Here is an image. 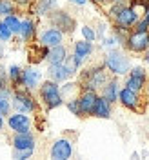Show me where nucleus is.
Returning <instances> with one entry per match:
<instances>
[{
    "instance_id": "nucleus-4",
    "label": "nucleus",
    "mask_w": 149,
    "mask_h": 160,
    "mask_svg": "<svg viewBox=\"0 0 149 160\" xmlns=\"http://www.w3.org/2000/svg\"><path fill=\"white\" fill-rule=\"evenodd\" d=\"M11 108H13V111L31 115V113L38 111V100L33 97V91H27L24 88H17V89H13Z\"/></svg>"
},
{
    "instance_id": "nucleus-13",
    "label": "nucleus",
    "mask_w": 149,
    "mask_h": 160,
    "mask_svg": "<svg viewBox=\"0 0 149 160\" xmlns=\"http://www.w3.org/2000/svg\"><path fill=\"white\" fill-rule=\"evenodd\" d=\"M64 38H66V35L60 29H57L55 26H49V28H46V29H42L38 33V44L46 46V48H53V46L64 44Z\"/></svg>"
},
{
    "instance_id": "nucleus-24",
    "label": "nucleus",
    "mask_w": 149,
    "mask_h": 160,
    "mask_svg": "<svg viewBox=\"0 0 149 160\" xmlns=\"http://www.w3.org/2000/svg\"><path fill=\"white\" fill-rule=\"evenodd\" d=\"M78 93H80L78 82H71V78L66 80V82H64V86H60V95H62L64 102H66V100H69V98H73V97H78Z\"/></svg>"
},
{
    "instance_id": "nucleus-39",
    "label": "nucleus",
    "mask_w": 149,
    "mask_h": 160,
    "mask_svg": "<svg viewBox=\"0 0 149 160\" xmlns=\"http://www.w3.org/2000/svg\"><path fill=\"white\" fill-rule=\"evenodd\" d=\"M144 91H146V95L149 97V78H147V82H146V88H144Z\"/></svg>"
},
{
    "instance_id": "nucleus-22",
    "label": "nucleus",
    "mask_w": 149,
    "mask_h": 160,
    "mask_svg": "<svg viewBox=\"0 0 149 160\" xmlns=\"http://www.w3.org/2000/svg\"><path fill=\"white\" fill-rule=\"evenodd\" d=\"M47 51L49 48H46V46H42V44H29V64L31 66H38L40 62H44L46 57H47Z\"/></svg>"
},
{
    "instance_id": "nucleus-18",
    "label": "nucleus",
    "mask_w": 149,
    "mask_h": 160,
    "mask_svg": "<svg viewBox=\"0 0 149 160\" xmlns=\"http://www.w3.org/2000/svg\"><path fill=\"white\" fill-rule=\"evenodd\" d=\"M118 77H109V80L100 88V95L104 98H107L111 104L118 102V91H120V84H118Z\"/></svg>"
},
{
    "instance_id": "nucleus-34",
    "label": "nucleus",
    "mask_w": 149,
    "mask_h": 160,
    "mask_svg": "<svg viewBox=\"0 0 149 160\" xmlns=\"http://www.w3.org/2000/svg\"><path fill=\"white\" fill-rule=\"evenodd\" d=\"M9 86V80H7V69H0V89L7 88Z\"/></svg>"
},
{
    "instance_id": "nucleus-23",
    "label": "nucleus",
    "mask_w": 149,
    "mask_h": 160,
    "mask_svg": "<svg viewBox=\"0 0 149 160\" xmlns=\"http://www.w3.org/2000/svg\"><path fill=\"white\" fill-rule=\"evenodd\" d=\"M93 51H95V46H93V42H89V40L82 38V40H77L73 44V53L82 57V58H86V60L93 55Z\"/></svg>"
},
{
    "instance_id": "nucleus-30",
    "label": "nucleus",
    "mask_w": 149,
    "mask_h": 160,
    "mask_svg": "<svg viewBox=\"0 0 149 160\" xmlns=\"http://www.w3.org/2000/svg\"><path fill=\"white\" fill-rule=\"evenodd\" d=\"M13 38V33L9 31V28L4 24V22H0V42H9V40Z\"/></svg>"
},
{
    "instance_id": "nucleus-2",
    "label": "nucleus",
    "mask_w": 149,
    "mask_h": 160,
    "mask_svg": "<svg viewBox=\"0 0 149 160\" xmlns=\"http://www.w3.org/2000/svg\"><path fill=\"white\" fill-rule=\"evenodd\" d=\"M102 62L113 77H126L131 69V58L127 57V53L124 49H117V48L107 49Z\"/></svg>"
},
{
    "instance_id": "nucleus-9",
    "label": "nucleus",
    "mask_w": 149,
    "mask_h": 160,
    "mask_svg": "<svg viewBox=\"0 0 149 160\" xmlns=\"http://www.w3.org/2000/svg\"><path fill=\"white\" fill-rule=\"evenodd\" d=\"M118 102L126 108V109L129 111H135V113H140V111L144 109L142 108V95L137 93V91L129 89V88H120L118 91Z\"/></svg>"
},
{
    "instance_id": "nucleus-16",
    "label": "nucleus",
    "mask_w": 149,
    "mask_h": 160,
    "mask_svg": "<svg viewBox=\"0 0 149 160\" xmlns=\"http://www.w3.org/2000/svg\"><path fill=\"white\" fill-rule=\"evenodd\" d=\"M37 22L31 18V17H26V18L20 20V31H18V37L24 44H31V42H35L37 38Z\"/></svg>"
},
{
    "instance_id": "nucleus-37",
    "label": "nucleus",
    "mask_w": 149,
    "mask_h": 160,
    "mask_svg": "<svg viewBox=\"0 0 149 160\" xmlns=\"http://www.w3.org/2000/svg\"><path fill=\"white\" fill-rule=\"evenodd\" d=\"M142 55H144V62H146V66H149V48H147L146 51H144Z\"/></svg>"
},
{
    "instance_id": "nucleus-26",
    "label": "nucleus",
    "mask_w": 149,
    "mask_h": 160,
    "mask_svg": "<svg viewBox=\"0 0 149 160\" xmlns=\"http://www.w3.org/2000/svg\"><path fill=\"white\" fill-rule=\"evenodd\" d=\"M2 22L9 28V31L13 35H18L20 31V18L17 15H6V17H2Z\"/></svg>"
},
{
    "instance_id": "nucleus-38",
    "label": "nucleus",
    "mask_w": 149,
    "mask_h": 160,
    "mask_svg": "<svg viewBox=\"0 0 149 160\" xmlns=\"http://www.w3.org/2000/svg\"><path fill=\"white\" fill-rule=\"evenodd\" d=\"M2 131H4V117L0 115V133H2Z\"/></svg>"
},
{
    "instance_id": "nucleus-29",
    "label": "nucleus",
    "mask_w": 149,
    "mask_h": 160,
    "mask_svg": "<svg viewBox=\"0 0 149 160\" xmlns=\"http://www.w3.org/2000/svg\"><path fill=\"white\" fill-rule=\"evenodd\" d=\"M80 33H82V38L89 40V42H95L97 40V31L93 29L91 26H82L80 28Z\"/></svg>"
},
{
    "instance_id": "nucleus-31",
    "label": "nucleus",
    "mask_w": 149,
    "mask_h": 160,
    "mask_svg": "<svg viewBox=\"0 0 149 160\" xmlns=\"http://www.w3.org/2000/svg\"><path fill=\"white\" fill-rule=\"evenodd\" d=\"M33 151L35 149H13V158H18V160H26L33 157Z\"/></svg>"
},
{
    "instance_id": "nucleus-11",
    "label": "nucleus",
    "mask_w": 149,
    "mask_h": 160,
    "mask_svg": "<svg viewBox=\"0 0 149 160\" xmlns=\"http://www.w3.org/2000/svg\"><path fill=\"white\" fill-rule=\"evenodd\" d=\"M31 124H33V120L27 113L15 111V113L7 115V126L13 133H27V131H31Z\"/></svg>"
},
{
    "instance_id": "nucleus-19",
    "label": "nucleus",
    "mask_w": 149,
    "mask_h": 160,
    "mask_svg": "<svg viewBox=\"0 0 149 160\" xmlns=\"http://www.w3.org/2000/svg\"><path fill=\"white\" fill-rule=\"evenodd\" d=\"M69 57V49L64 46V44H58V46H53L47 51V57H46V62L47 64H64Z\"/></svg>"
},
{
    "instance_id": "nucleus-10",
    "label": "nucleus",
    "mask_w": 149,
    "mask_h": 160,
    "mask_svg": "<svg viewBox=\"0 0 149 160\" xmlns=\"http://www.w3.org/2000/svg\"><path fill=\"white\" fill-rule=\"evenodd\" d=\"M77 98H78V117L80 118L91 117L95 102L98 98V91H80Z\"/></svg>"
},
{
    "instance_id": "nucleus-40",
    "label": "nucleus",
    "mask_w": 149,
    "mask_h": 160,
    "mask_svg": "<svg viewBox=\"0 0 149 160\" xmlns=\"http://www.w3.org/2000/svg\"><path fill=\"white\" fill-rule=\"evenodd\" d=\"M4 57V42H0V58Z\"/></svg>"
},
{
    "instance_id": "nucleus-36",
    "label": "nucleus",
    "mask_w": 149,
    "mask_h": 160,
    "mask_svg": "<svg viewBox=\"0 0 149 160\" xmlns=\"http://www.w3.org/2000/svg\"><path fill=\"white\" fill-rule=\"evenodd\" d=\"M67 2H71V4H75V6H86L89 0H67Z\"/></svg>"
},
{
    "instance_id": "nucleus-12",
    "label": "nucleus",
    "mask_w": 149,
    "mask_h": 160,
    "mask_svg": "<svg viewBox=\"0 0 149 160\" xmlns=\"http://www.w3.org/2000/svg\"><path fill=\"white\" fill-rule=\"evenodd\" d=\"M40 82H42V71L38 69V66H27L22 68V88L27 91L38 89Z\"/></svg>"
},
{
    "instance_id": "nucleus-21",
    "label": "nucleus",
    "mask_w": 149,
    "mask_h": 160,
    "mask_svg": "<svg viewBox=\"0 0 149 160\" xmlns=\"http://www.w3.org/2000/svg\"><path fill=\"white\" fill-rule=\"evenodd\" d=\"M58 6V0H35L31 4V15H38V17H47V13L53 11Z\"/></svg>"
},
{
    "instance_id": "nucleus-25",
    "label": "nucleus",
    "mask_w": 149,
    "mask_h": 160,
    "mask_svg": "<svg viewBox=\"0 0 149 160\" xmlns=\"http://www.w3.org/2000/svg\"><path fill=\"white\" fill-rule=\"evenodd\" d=\"M7 80H9V86L13 89L17 88H22V68L13 64L7 68Z\"/></svg>"
},
{
    "instance_id": "nucleus-35",
    "label": "nucleus",
    "mask_w": 149,
    "mask_h": 160,
    "mask_svg": "<svg viewBox=\"0 0 149 160\" xmlns=\"http://www.w3.org/2000/svg\"><path fill=\"white\" fill-rule=\"evenodd\" d=\"M89 2H93V4H98V6H107V4H111L113 0H89Z\"/></svg>"
},
{
    "instance_id": "nucleus-5",
    "label": "nucleus",
    "mask_w": 149,
    "mask_h": 160,
    "mask_svg": "<svg viewBox=\"0 0 149 160\" xmlns=\"http://www.w3.org/2000/svg\"><path fill=\"white\" fill-rule=\"evenodd\" d=\"M47 20L51 22V26H55L57 29H60L64 35H73L75 29H77V18L66 9L55 8L53 11L47 13Z\"/></svg>"
},
{
    "instance_id": "nucleus-14",
    "label": "nucleus",
    "mask_w": 149,
    "mask_h": 160,
    "mask_svg": "<svg viewBox=\"0 0 149 160\" xmlns=\"http://www.w3.org/2000/svg\"><path fill=\"white\" fill-rule=\"evenodd\" d=\"M51 158L55 160H67L71 158L73 155V142L69 138H58L53 142L51 146V151H49Z\"/></svg>"
},
{
    "instance_id": "nucleus-15",
    "label": "nucleus",
    "mask_w": 149,
    "mask_h": 160,
    "mask_svg": "<svg viewBox=\"0 0 149 160\" xmlns=\"http://www.w3.org/2000/svg\"><path fill=\"white\" fill-rule=\"evenodd\" d=\"M138 18H140V17L133 9H131L129 4H126V6H122V9L118 11V15L111 20V22H113V24H117V26H120V28L131 29V28L138 22Z\"/></svg>"
},
{
    "instance_id": "nucleus-32",
    "label": "nucleus",
    "mask_w": 149,
    "mask_h": 160,
    "mask_svg": "<svg viewBox=\"0 0 149 160\" xmlns=\"http://www.w3.org/2000/svg\"><path fill=\"white\" fill-rule=\"evenodd\" d=\"M64 104H66V108H67V109H69L73 115H75V117H78V98H77V97H73V98L66 100Z\"/></svg>"
},
{
    "instance_id": "nucleus-28",
    "label": "nucleus",
    "mask_w": 149,
    "mask_h": 160,
    "mask_svg": "<svg viewBox=\"0 0 149 160\" xmlns=\"http://www.w3.org/2000/svg\"><path fill=\"white\" fill-rule=\"evenodd\" d=\"M11 111H13V108H11V98L0 93V115L2 117H7Z\"/></svg>"
},
{
    "instance_id": "nucleus-7",
    "label": "nucleus",
    "mask_w": 149,
    "mask_h": 160,
    "mask_svg": "<svg viewBox=\"0 0 149 160\" xmlns=\"http://www.w3.org/2000/svg\"><path fill=\"white\" fill-rule=\"evenodd\" d=\"M46 73H47V78L62 84V82H66V80L73 78V77L78 73V69L73 68V64H71L69 60H66L64 64H49V68H47Z\"/></svg>"
},
{
    "instance_id": "nucleus-6",
    "label": "nucleus",
    "mask_w": 149,
    "mask_h": 160,
    "mask_svg": "<svg viewBox=\"0 0 149 160\" xmlns=\"http://www.w3.org/2000/svg\"><path fill=\"white\" fill-rule=\"evenodd\" d=\"M147 71L144 66H131L129 73L126 75V82L124 86L129 88V89L137 91V93H142L144 88H146V82H147Z\"/></svg>"
},
{
    "instance_id": "nucleus-1",
    "label": "nucleus",
    "mask_w": 149,
    "mask_h": 160,
    "mask_svg": "<svg viewBox=\"0 0 149 160\" xmlns=\"http://www.w3.org/2000/svg\"><path fill=\"white\" fill-rule=\"evenodd\" d=\"M107 80H109V71L106 69V66L102 62V64H97V66H91V68L80 71L78 86L80 91H100V88Z\"/></svg>"
},
{
    "instance_id": "nucleus-33",
    "label": "nucleus",
    "mask_w": 149,
    "mask_h": 160,
    "mask_svg": "<svg viewBox=\"0 0 149 160\" xmlns=\"http://www.w3.org/2000/svg\"><path fill=\"white\" fill-rule=\"evenodd\" d=\"M117 44H118V42H117V38L111 35V37H106V38H104V42H102V48H106V49H113V48H117Z\"/></svg>"
},
{
    "instance_id": "nucleus-3",
    "label": "nucleus",
    "mask_w": 149,
    "mask_h": 160,
    "mask_svg": "<svg viewBox=\"0 0 149 160\" xmlns=\"http://www.w3.org/2000/svg\"><path fill=\"white\" fill-rule=\"evenodd\" d=\"M38 98L40 102L44 104V108L47 111L51 109H57L60 106H64V98H62V95H60V86L58 82H55V80H42L38 86Z\"/></svg>"
},
{
    "instance_id": "nucleus-20",
    "label": "nucleus",
    "mask_w": 149,
    "mask_h": 160,
    "mask_svg": "<svg viewBox=\"0 0 149 160\" xmlns=\"http://www.w3.org/2000/svg\"><path fill=\"white\" fill-rule=\"evenodd\" d=\"M111 115H113V104L107 98H104L102 95H98L91 117H97V118H111Z\"/></svg>"
},
{
    "instance_id": "nucleus-27",
    "label": "nucleus",
    "mask_w": 149,
    "mask_h": 160,
    "mask_svg": "<svg viewBox=\"0 0 149 160\" xmlns=\"http://www.w3.org/2000/svg\"><path fill=\"white\" fill-rule=\"evenodd\" d=\"M17 4L13 0H0V17H6V15H17Z\"/></svg>"
},
{
    "instance_id": "nucleus-8",
    "label": "nucleus",
    "mask_w": 149,
    "mask_h": 160,
    "mask_svg": "<svg viewBox=\"0 0 149 160\" xmlns=\"http://www.w3.org/2000/svg\"><path fill=\"white\" fill-rule=\"evenodd\" d=\"M147 48H149V31H142V33L131 31L127 40H126V46H124V49H127L129 53H135V55H142Z\"/></svg>"
},
{
    "instance_id": "nucleus-41",
    "label": "nucleus",
    "mask_w": 149,
    "mask_h": 160,
    "mask_svg": "<svg viewBox=\"0 0 149 160\" xmlns=\"http://www.w3.org/2000/svg\"><path fill=\"white\" fill-rule=\"evenodd\" d=\"M113 2H117V4H129V0H113Z\"/></svg>"
},
{
    "instance_id": "nucleus-17",
    "label": "nucleus",
    "mask_w": 149,
    "mask_h": 160,
    "mask_svg": "<svg viewBox=\"0 0 149 160\" xmlns=\"http://www.w3.org/2000/svg\"><path fill=\"white\" fill-rule=\"evenodd\" d=\"M11 144H13V149H35L37 138H35V135L31 131H27V133H15L13 138H11Z\"/></svg>"
}]
</instances>
